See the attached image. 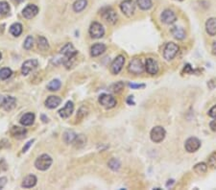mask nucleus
Instances as JSON below:
<instances>
[{
	"instance_id": "nucleus-1",
	"label": "nucleus",
	"mask_w": 216,
	"mask_h": 190,
	"mask_svg": "<svg viewBox=\"0 0 216 190\" xmlns=\"http://www.w3.org/2000/svg\"><path fill=\"white\" fill-rule=\"evenodd\" d=\"M52 164V158L50 156L43 154L42 156H40L35 161V166L37 170L41 171H45L47 170Z\"/></svg>"
},
{
	"instance_id": "nucleus-2",
	"label": "nucleus",
	"mask_w": 216,
	"mask_h": 190,
	"mask_svg": "<svg viewBox=\"0 0 216 190\" xmlns=\"http://www.w3.org/2000/svg\"><path fill=\"white\" fill-rule=\"evenodd\" d=\"M180 47L178 46V44L174 43V42H168L166 45H165L164 49H163V57L166 61H171L173 60L178 52H179Z\"/></svg>"
},
{
	"instance_id": "nucleus-3",
	"label": "nucleus",
	"mask_w": 216,
	"mask_h": 190,
	"mask_svg": "<svg viewBox=\"0 0 216 190\" xmlns=\"http://www.w3.org/2000/svg\"><path fill=\"white\" fill-rule=\"evenodd\" d=\"M165 135H166V132H165L164 128H162L161 126L154 127L150 133V137L152 139V141L155 142V143L161 142L165 138Z\"/></svg>"
},
{
	"instance_id": "nucleus-4",
	"label": "nucleus",
	"mask_w": 216,
	"mask_h": 190,
	"mask_svg": "<svg viewBox=\"0 0 216 190\" xmlns=\"http://www.w3.org/2000/svg\"><path fill=\"white\" fill-rule=\"evenodd\" d=\"M128 71L132 74H135V75L141 74L144 71V66H143L141 60L138 59V58L133 59L129 63Z\"/></svg>"
},
{
	"instance_id": "nucleus-5",
	"label": "nucleus",
	"mask_w": 216,
	"mask_h": 190,
	"mask_svg": "<svg viewBox=\"0 0 216 190\" xmlns=\"http://www.w3.org/2000/svg\"><path fill=\"white\" fill-rule=\"evenodd\" d=\"M101 16H102L105 21L110 24H114L117 21V14L115 12V11L110 7L103 8L102 11H101Z\"/></svg>"
},
{
	"instance_id": "nucleus-6",
	"label": "nucleus",
	"mask_w": 216,
	"mask_h": 190,
	"mask_svg": "<svg viewBox=\"0 0 216 190\" xmlns=\"http://www.w3.org/2000/svg\"><path fill=\"white\" fill-rule=\"evenodd\" d=\"M61 53L66 57L65 63L66 65L67 61H70V60L75 58V56L78 54V51L74 48L72 43H66L65 46L61 49Z\"/></svg>"
},
{
	"instance_id": "nucleus-7",
	"label": "nucleus",
	"mask_w": 216,
	"mask_h": 190,
	"mask_svg": "<svg viewBox=\"0 0 216 190\" xmlns=\"http://www.w3.org/2000/svg\"><path fill=\"white\" fill-rule=\"evenodd\" d=\"M99 103L102 105L104 108L109 110V109H112V108L115 107L116 104H117V101L115 100V98H114L113 96L104 93L102 95H100Z\"/></svg>"
},
{
	"instance_id": "nucleus-8",
	"label": "nucleus",
	"mask_w": 216,
	"mask_h": 190,
	"mask_svg": "<svg viewBox=\"0 0 216 190\" xmlns=\"http://www.w3.org/2000/svg\"><path fill=\"white\" fill-rule=\"evenodd\" d=\"M88 32H90V35L92 39H100V37H102L104 36L105 29L100 23L93 22V23H91Z\"/></svg>"
},
{
	"instance_id": "nucleus-9",
	"label": "nucleus",
	"mask_w": 216,
	"mask_h": 190,
	"mask_svg": "<svg viewBox=\"0 0 216 190\" xmlns=\"http://www.w3.org/2000/svg\"><path fill=\"white\" fill-rule=\"evenodd\" d=\"M120 10L126 17H132L135 11V2L133 0H124L120 4Z\"/></svg>"
},
{
	"instance_id": "nucleus-10",
	"label": "nucleus",
	"mask_w": 216,
	"mask_h": 190,
	"mask_svg": "<svg viewBox=\"0 0 216 190\" xmlns=\"http://www.w3.org/2000/svg\"><path fill=\"white\" fill-rule=\"evenodd\" d=\"M124 63H125V57L122 55L117 56L112 61L111 65H110V72L114 75L118 74L122 70V68L124 66Z\"/></svg>"
},
{
	"instance_id": "nucleus-11",
	"label": "nucleus",
	"mask_w": 216,
	"mask_h": 190,
	"mask_svg": "<svg viewBox=\"0 0 216 190\" xmlns=\"http://www.w3.org/2000/svg\"><path fill=\"white\" fill-rule=\"evenodd\" d=\"M201 147V141L197 137H189L184 143V148L188 153H194Z\"/></svg>"
},
{
	"instance_id": "nucleus-12",
	"label": "nucleus",
	"mask_w": 216,
	"mask_h": 190,
	"mask_svg": "<svg viewBox=\"0 0 216 190\" xmlns=\"http://www.w3.org/2000/svg\"><path fill=\"white\" fill-rule=\"evenodd\" d=\"M37 12H39V8H37V6L34 4H29L23 9L22 16L27 19H32L37 15Z\"/></svg>"
},
{
	"instance_id": "nucleus-13",
	"label": "nucleus",
	"mask_w": 216,
	"mask_h": 190,
	"mask_svg": "<svg viewBox=\"0 0 216 190\" xmlns=\"http://www.w3.org/2000/svg\"><path fill=\"white\" fill-rule=\"evenodd\" d=\"M160 19L165 24H172L177 20V16L172 10H164L160 16Z\"/></svg>"
},
{
	"instance_id": "nucleus-14",
	"label": "nucleus",
	"mask_w": 216,
	"mask_h": 190,
	"mask_svg": "<svg viewBox=\"0 0 216 190\" xmlns=\"http://www.w3.org/2000/svg\"><path fill=\"white\" fill-rule=\"evenodd\" d=\"M37 66H39V61H37V60H35V59L34 60H28L22 65L21 72L23 75H28L31 71L36 69Z\"/></svg>"
},
{
	"instance_id": "nucleus-15",
	"label": "nucleus",
	"mask_w": 216,
	"mask_h": 190,
	"mask_svg": "<svg viewBox=\"0 0 216 190\" xmlns=\"http://www.w3.org/2000/svg\"><path fill=\"white\" fill-rule=\"evenodd\" d=\"M145 70L150 75H156L159 72V65L157 61L152 58L147 59L145 62Z\"/></svg>"
},
{
	"instance_id": "nucleus-16",
	"label": "nucleus",
	"mask_w": 216,
	"mask_h": 190,
	"mask_svg": "<svg viewBox=\"0 0 216 190\" xmlns=\"http://www.w3.org/2000/svg\"><path fill=\"white\" fill-rule=\"evenodd\" d=\"M16 104H17V100H16L15 97L6 96V97H4L3 100H2L1 106H2V108H3L5 110L10 111V110H12L15 109Z\"/></svg>"
},
{
	"instance_id": "nucleus-17",
	"label": "nucleus",
	"mask_w": 216,
	"mask_h": 190,
	"mask_svg": "<svg viewBox=\"0 0 216 190\" xmlns=\"http://www.w3.org/2000/svg\"><path fill=\"white\" fill-rule=\"evenodd\" d=\"M73 110H74V104L71 101H68L66 104V106L59 110V114L61 118H67L72 114Z\"/></svg>"
},
{
	"instance_id": "nucleus-18",
	"label": "nucleus",
	"mask_w": 216,
	"mask_h": 190,
	"mask_svg": "<svg viewBox=\"0 0 216 190\" xmlns=\"http://www.w3.org/2000/svg\"><path fill=\"white\" fill-rule=\"evenodd\" d=\"M206 31L211 37L216 36V17H211L207 20Z\"/></svg>"
},
{
	"instance_id": "nucleus-19",
	"label": "nucleus",
	"mask_w": 216,
	"mask_h": 190,
	"mask_svg": "<svg viewBox=\"0 0 216 190\" xmlns=\"http://www.w3.org/2000/svg\"><path fill=\"white\" fill-rule=\"evenodd\" d=\"M106 49H107V47H106L105 44L96 43V44L92 45L91 48V55L92 57H98L101 54H103L106 51Z\"/></svg>"
},
{
	"instance_id": "nucleus-20",
	"label": "nucleus",
	"mask_w": 216,
	"mask_h": 190,
	"mask_svg": "<svg viewBox=\"0 0 216 190\" xmlns=\"http://www.w3.org/2000/svg\"><path fill=\"white\" fill-rule=\"evenodd\" d=\"M61 102V99L58 96H49L46 101H45V106L48 108V109H55L57 108Z\"/></svg>"
},
{
	"instance_id": "nucleus-21",
	"label": "nucleus",
	"mask_w": 216,
	"mask_h": 190,
	"mask_svg": "<svg viewBox=\"0 0 216 190\" xmlns=\"http://www.w3.org/2000/svg\"><path fill=\"white\" fill-rule=\"evenodd\" d=\"M171 33H172L173 37L178 41H183L185 37V36H186V33H185L184 29L182 28V27H178V26L173 27L172 30H171Z\"/></svg>"
},
{
	"instance_id": "nucleus-22",
	"label": "nucleus",
	"mask_w": 216,
	"mask_h": 190,
	"mask_svg": "<svg viewBox=\"0 0 216 190\" xmlns=\"http://www.w3.org/2000/svg\"><path fill=\"white\" fill-rule=\"evenodd\" d=\"M37 183V178L34 175H28L26 178H25L21 183V186L24 188H31L34 187Z\"/></svg>"
},
{
	"instance_id": "nucleus-23",
	"label": "nucleus",
	"mask_w": 216,
	"mask_h": 190,
	"mask_svg": "<svg viewBox=\"0 0 216 190\" xmlns=\"http://www.w3.org/2000/svg\"><path fill=\"white\" fill-rule=\"evenodd\" d=\"M26 133H27L26 129L21 128V127H17V126H14L11 130V134L14 137H17V138L24 137L25 134H26Z\"/></svg>"
},
{
	"instance_id": "nucleus-24",
	"label": "nucleus",
	"mask_w": 216,
	"mask_h": 190,
	"mask_svg": "<svg viewBox=\"0 0 216 190\" xmlns=\"http://www.w3.org/2000/svg\"><path fill=\"white\" fill-rule=\"evenodd\" d=\"M34 121H35V114L32 112L25 113L20 118V124L23 126H30L34 123Z\"/></svg>"
},
{
	"instance_id": "nucleus-25",
	"label": "nucleus",
	"mask_w": 216,
	"mask_h": 190,
	"mask_svg": "<svg viewBox=\"0 0 216 190\" xmlns=\"http://www.w3.org/2000/svg\"><path fill=\"white\" fill-rule=\"evenodd\" d=\"M87 5L86 0H76L73 4V11L76 12H80L85 10Z\"/></svg>"
},
{
	"instance_id": "nucleus-26",
	"label": "nucleus",
	"mask_w": 216,
	"mask_h": 190,
	"mask_svg": "<svg viewBox=\"0 0 216 190\" xmlns=\"http://www.w3.org/2000/svg\"><path fill=\"white\" fill-rule=\"evenodd\" d=\"M76 137H77V134H76L73 131H67L65 133V134H63V140H65L66 143L70 144L75 141Z\"/></svg>"
},
{
	"instance_id": "nucleus-27",
	"label": "nucleus",
	"mask_w": 216,
	"mask_h": 190,
	"mask_svg": "<svg viewBox=\"0 0 216 190\" xmlns=\"http://www.w3.org/2000/svg\"><path fill=\"white\" fill-rule=\"evenodd\" d=\"M10 33L14 37H18L22 33V25L20 23H14L10 27Z\"/></svg>"
},
{
	"instance_id": "nucleus-28",
	"label": "nucleus",
	"mask_w": 216,
	"mask_h": 190,
	"mask_svg": "<svg viewBox=\"0 0 216 190\" xmlns=\"http://www.w3.org/2000/svg\"><path fill=\"white\" fill-rule=\"evenodd\" d=\"M37 47L41 50H42V51H46V50L49 49L48 41L44 37H40L39 39H37Z\"/></svg>"
},
{
	"instance_id": "nucleus-29",
	"label": "nucleus",
	"mask_w": 216,
	"mask_h": 190,
	"mask_svg": "<svg viewBox=\"0 0 216 190\" xmlns=\"http://www.w3.org/2000/svg\"><path fill=\"white\" fill-rule=\"evenodd\" d=\"M194 172L197 173V174H205L208 170V165L205 163V162H200L198 164H196V165L194 166L193 168Z\"/></svg>"
},
{
	"instance_id": "nucleus-30",
	"label": "nucleus",
	"mask_w": 216,
	"mask_h": 190,
	"mask_svg": "<svg viewBox=\"0 0 216 190\" xmlns=\"http://www.w3.org/2000/svg\"><path fill=\"white\" fill-rule=\"evenodd\" d=\"M136 4L141 10H149L152 7V0H136Z\"/></svg>"
},
{
	"instance_id": "nucleus-31",
	"label": "nucleus",
	"mask_w": 216,
	"mask_h": 190,
	"mask_svg": "<svg viewBox=\"0 0 216 190\" xmlns=\"http://www.w3.org/2000/svg\"><path fill=\"white\" fill-rule=\"evenodd\" d=\"M61 85V84L60 80L55 79V80L51 81V82H50V83L48 84L47 88H48L49 90H51V91H56V90H60Z\"/></svg>"
},
{
	"instance_id": "nucleus-32",
	"label": "nucleus",
	"mask_w": 216,
	"mask_h": 190,
	"mask_svg": "<svg viewBox=\"0 0 216 190\" xmlns=\"http://www.w3.org/2000/svg\"><path fill=\"white\" fill-rule=\"evenodd\" d=\"M12 72L10 68H1L0 69V79L1 80H7L8 78H10L12 76Z\"/></svg>"
},
{
	"instance_id": "nucleus-33",
	"label": "nucleus",
	"mask_w": 216,
	"mask_h": 190,
	"mask_svg": "<svg viewBox=\"0 0 216 190\" xmlns=\"http://www.w3.org/2000/svg\"><path fill=\"white\" fill-rule=\"evenodd\" d=\"M108 165H109V167H110L111 170H113V171H117V170L120 168V162H119V160H117L116 158H111V159L109 161Z\"/></svg>"
},
{
	"instance_id": "nucleus-34",
	"label": "nucleus",
	"mask_w": 216,
	"mask_h": 190,
	"mask_svg": "<svg viewBox=\"0 0 216 190\" xmlns=\"http://www.w3.org/2000/svg\"><path fill=\"white\" fill-rule=\"evenodd\" d=\"M10 12V6L6 1H1L0 2V14L2 16H6L9 14Z\"/></svg>"
},
{
	"instance_id": "nucleus-35",
	"label": "nucleus",
	"mask_w": 216,
	"mask_h": 190,
	"mask_svg": "<svg viewBox=\"0 0 216 190\" xmlns=\"http://www.w3.org/2000/svg\"><path fill=\"white\" fill-rule=\"evenodd\" d=\"M123 88H124V84L122 82H118L110 86V90L114 93H119L122 91Z\"/></svg>"
},
{
	"instance_id": "nucleus-36",
	"label": "nucleus",
	"mask_w": 216,
	"mask_h": 190,
	"mask_svg": "<svg viewBox=\"0 0 216 190\" xmlns=\"http://www.w3.org/2000/svg\"><path fill=\"white\" fill-rule=\"evenodd\" d=\"M86 137L83 135V134H80V135H77V137H76V139H75V141L73 142L74 143V145H75V147H82L85 143H86Z\"/></svg>"
},
{
	"instance_id": "nucleus-37",
	"label": "nucleus",
	"mask_w": 216,
	"mask_h": 190,
	"mask_svg": "<svg viewBox=\"0 0 216 190\" xmlns=\"http://www.w3.org/2000/svg\"><path fill=\"white\" fill-rule=\"evenodd\" d=\"M34 45V39H33V37L32 36H28L26 37V40H25L24 41V48L26 49V50H30Z\"/></svg>"
},
{
	"instance_id": "nucleus-38",
	"label": "nucleus",
	"mask_w": 216,
	"mask_h": 190,
	"mask_svg": "<svg viewBox=\"0 0 216 190\" xmlns=\"http://www.w3.org/2000/svg\"><path fill=\"white\" fill-rule=\"evenodd\" d=\"M209 164L212 168L216 167V153H213L209 158Z\"/></svg>"
},
{
	"instance_id": "nucleus-39",
	"label": "nucleus",
	"mask_w": 216,
	"mask_h": 190,
	"mask_svg": "<svg viewBox=\"0 0 216 190\" xmlns=\"http://www.w3.org/2000/svg\"><path fill=\"white\" fill-rule=\"evenodd\" d=\"M7 169H8V164H7L6 160L4 158L0 159V173L6 171Z\"/></svg>"
},
{
	"instance_id": "nucleus-40",
	"label": "nucleus",
	"mask_w": 216,
	"mask_h": 190,
	"mask_svg": "<svg viewBox=\"0 0 216 190\" xmlns=\"http://www.w3.org/2000/svg\"><path fill=\"white\" fill-rule=\"evenodd\" d=\"M208 114H209V116H210V117H212V118L216 117V105L213 106V107L209 110Z\"/></svg>"
},
{
	"instance_id": "nucleus-41",
	"label": "nucleus",
	"mask_w": 216,
	"mask_h": 190,
	"mask_svg": "<svg viewBox=\"0 0 216 190\" xmlns=\"http://www.w3.org/2000/svg\"><path fill=\"white\" fill-rule=\"evenodd\" d=\"M129 85H130V87L135 88V90H137V88H143V87H145V85H143V84L138 85V84H131V83H130Z\"/></svg>"
},
{
	"instance_id": "nucleus-42",
	"label": "nucleus",
	"mask_w": 216,
	"mask_h": 190,
	"mask_svg": "<svg viewBox=\"0 0 216 190\" xmlns=\"http://www.w3.org/2000/svg\"><path fill=\"white\" fill-rule=\"evenodd\" d=\"M35 140L34 139H32V140H30V141H28L27 143H26V145H25L24 147H23V149H22V153H25V152H27V150L29 149V147L33 144V142H34Z\"/></svg>"
},
{
	"instance_id": "nucleus-43",
	"label": "nucleus",
	"mask_w": 216,
	"mask_h": 190,
	"mask_svg": "<svg viewBox=\"0 0 216 190\" xmlns=\"http://www.w3.org/2000/svg\"><path fill=\"white\" fill-rule=\"evenodd\" d=\"M209 127H210L211 131L216 133V117H214V119L209 123Z\"/></svg>"
},
{
	"instance_id": "nucleus-44",
	"label": "nucleus",
	"mask_w": 216,
	"mask_h": 190,
	"mask_svg": "<svg viewBox=\"0 0 216 190\" xmlns=\"http://www.w3.org/2000/svg\"><path fill=\"white\" fill-rule=\"evenodd\" d=\"M7 183V178H5V177H2V178H0V189L3 188Z\"/></svg>"
},
{
	"instance_id": "nucleus-45",
	"label": "nucleus",
	"mask_w": 216,
	"mask_h": 190,
	"mask_svg": "<svg viewBox=\"0 0 216 190\" xmlns=\"http://www.w3.org/2000/svg\"><path fill=\"white\" fill-rule=\"evenodd\" d=\"M127 102H128V104H130V105H135V102H134V97H133V96H129L128 100H127Z\"/></svg>"
},
{
	"instance_id": "nucleus-46",
	"label": "nucleus",
	"mask_w": 216,
	"mask_h": 190,
	"mask_svg": "<svg viewBox=\"0 0 216 190\" xmlns=\"http://www.w3.org/2000/svg\"><path fill=\"white\" fill-rule=\"evenodd\" d=\"M211 49H212V53L216 56V41H214V42H213Z\"/></svg>"
},
{
	"instance_id": "nucleus-47",
	"label": "nucleus",
	"mask_w": 216,
	"mask_h": 190,
	"mask_svg": "<svg viewBox=\"0 0 216 190\" xmlns=\"http://www.w3.org/2000/svg\"><path fill=\"white\" fill-rule=\"evenodd\" d=\"M22 1H24V0H16V2H17V3H21Z\"/></svg>"
},
{
	"instance_id": "nucleus-48",
	"label": "nucleus",
	"mask_w": 216,
	"mask_h": 190,
	"mask_svg": "<svg viewBox=\"0 0 216 190\" xmlns=\"http://www.w3.org/2000/svg\"><path fill=\"white\" fill-rule=\"evenodd\" d=\"M2 59V55H1V53H0V60Z\"/></svg>"
},
{
	"instance_id": "nucleus-49",
	"label": "nucleus",
	"mask_w": 216,
	"mask_h": 190,
	"mask_svg": "<svg viewBox=\"0 0 216 190\" xmlns=\"http://www.w3.org/2000/svg\"><path fill=\"white\" fill-rule=\"evenodd\" d=\"M180 1H182V0H180Z\"/></svg>"
}]
</instances>
